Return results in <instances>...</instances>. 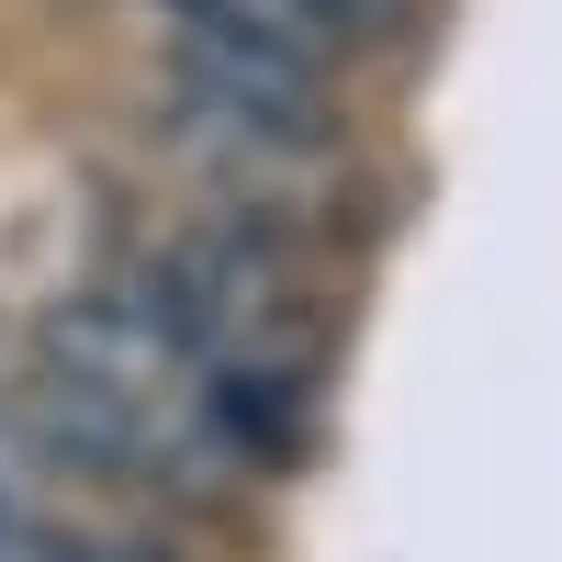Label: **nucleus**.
Returning <instances> with one entry per match:
<instances>
[{"label":"nucleus","mask_w":562,"mask_h":562,"mask_svg":"<svg viewBox=\"0 0 562 562\" xmlns=\"http://www.w3.org/2000/svg\"><path fill=\"white\" fill-rule=\"evenodd\" d=\"M169 45H248V57H293V68H338V45L371 34L394 0H147Z\"/></svg>","instance_id":"nucleus-2"},{"label":"nucleus","mask_w":562,"mask_h":562,"mask_svg":"<svg viewBox=\"0 0 562 562\" xmlns=\"http://www.w3.org/2000/svg\"><path fill=\"white\" fill-rule=\"evenodd\" d=\"M34 439L102 473L124 495H214L237 473L214 405H203V371L180 349V326L158 315L147 281H90L45 315L34 338Z\"/></svg>","instance_id":"nucleus-1"}]
</instances>
